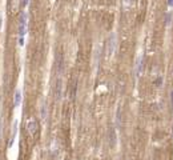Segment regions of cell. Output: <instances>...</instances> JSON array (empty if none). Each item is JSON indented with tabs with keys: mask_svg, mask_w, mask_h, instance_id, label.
<instances>
[{
	"mask_svg": "<svg viewBox=\"0 0 173 160\" xmlns=\"http://www.w3.org/2000/svg\"><path fill=\"white\" fill-rule=\"evenodd\" d=\"M27 12H23L20 16V23H19V45H24V39L27 33Z\"/></svg>",
	"mask_w": 173,
	"mask_h": 160,
	"instance_id": "1",
	"label": "cell"
},
{
	"mask_svg": "<svg viewBox=\"0 0 173 160\" xmlns=\"http://www.w3.org/2000/svg\"><path fill=\"white\" fill-rule=\"evenodd\" d=\"M116 44H117L116 35L112 33V35L109 36V39L107 40V55L108 56H112L115 53V51H116Z\"/></svg>",
	"mask_w": 173,
	"mask_h": 160,
	"instance_id": "2",
	"label": "cell"
},
{
	"mask_svg": "<svg viewBox=\"0 0 173 160\" xmlns=\"http://www.w3.org/2000/svg\"><path fill=\"white\" fill-rule=\"evenodd\" d=\"M55 64H56V71H57V74H61V72L64 71V56H63V53L61 52H57V55H56V59H55Z\"/></svg>",
	"mask_w": 173,
	"mask_h": 160,
	"instance_id": "3",
	"label": "cell"
},
{
	"mask_svg": "<svg viewBox=\"0 0 173 160\" xmlns=\"http://www.w3.org/2000/svg\"><path fill=\"white\" fill-rule=\"evenodd\" d=\"M37 129H39V123H37V120L31 119L28 123H27V131H28L31 136H33L35 133L37 132Z\"/></svg>",
	"mask_w": 173,
	"mask_h": 160,
	"instance_id": "4",
	"label": "cell"
},
{
	"mask_svg": "<svg viewBox=\"0 0 173 160\" xmlns=\"http://www.w3.org/2000/svg\"><path fill=\"white\" fill-rule=\"evenodd\" d=\"M141 70H143V55H140L136 59V66H134V75H136V78L140 76Z\"/></svg>",
	"mask_w": 173,
	"mask_h": 160,
	"instance_id": "5",
	"label": "cell"
},
{
	"mask_svg": "<svg viewBox=\"0 0 173 160\" xmlns=\"http://www.w3.org/2000/svg\"><path fill=\"white\" fill-rule=\"evenodd\" d=\"M61 87H63V83H61V79H57L56 82V90H55V95H56V99L59 100L61 97Z\"/></svg>",
	"mask_w": 173,
	"mask_h": 160,
	"instance_id": "6",
	"label": "cell"
},
{
	"mask_svg": "<svg viewBox=\"0 0 173 160\" xmlns=\"http://www.w3.org/2000/svg\"><path fill=\"white\" fill-rule=\"evenodd\" d=\"M20 101H21V91L16 90L15 91V97H13V107H19Z\"/></svg>",
	"mask_w": 173,
	"mask_h": 160,
	"instance_id": "7",
	"label": "cell"
},
{
	"mask_svg": "<svg viewBox=\"0 0 173 160\" xmlns=\"http://www.w3.org/2000/svg\"><path fill=\"white\" fill-rule=\"evenodd\" d=\"M172 24V12H167L165 13V25L169 27Z\"/></svg>",
	"mask_w": 173,
	"mask_h": 160,
	"instance_id": "8",
	"label": "cell"
},
{
	"mask_svg": "<svg viewBox=\"0 0 173 160\" xmlns=\"http://www.w3.org/2000/svg\"><path fill=\"white\" fill-rule=\"evenodd\" d=\"M40 115L43 119L47 117V105H45V103H43V105H41V108H40Z\"/></svg>",
	"mask_w": 173,
	"mask_h": 160,
	"instance_id": "9",
	"label": "cell"
},
{
	"mask_svg": "<svg viewBox=\"0 0 173 160\" xmlns=\"http://www.w3.org/2000/svg\"><path fill=\"white\" fill-rule=\"evenodd\" d=\"M130 4H132V0H122V6H124L125 8L126 7H129Z\"/></svg>",
	"mask_w": 173,
	"mask_h": 160,
	"instance_id": "10",
	"label": "cell"
},
{
	"mask_svg": "<svg viewBox=\"0 0 173 160\" xmlns=\"http://www.w3.org/2000/svg\"><path fill=\"white\" fill-rule=\"evenodd\" d=\"M161 83H163V79H161L160 76H159V78H157V79L155 80V84H156L157 87H160V86H161Z\"/></svg>",
	"mask_w": 173,
	"mask_h": 160,
	"instance_id": "11",
	"label": "cell"
},
{
	"mask_svg": "<svg viewBox=\"0 0 173 160\" xmlns=\"http://www.w3.org/2000/svg\"><path fill=\"white\" fill-rule=\"evenodd\" d=\"M2 136H3V120L0 119V140H2Z\"/></svg>",
	"mask_w": 173,
	"mask_h": 160,
	"instance_id": "12",
	"label": "cell"
},
{
	"mask_svg": "<svg viewBox=\"0 0 173 160\" xmlns=\"http://www.w3.org/2000/svg\"><path fill=\"white\" fill-rule=\"evenodd\" d=\"M171 101H172V108H173V90H172V92H171Z\"/></svg>",
	"mask_w": 173,
	"mask_h": 160,
	"instance_id": "13",
	"label": "cell"
},
{
	"mask_svg": "<svg viewBox=\"0 0 173 160\" xmlns=\"http://www.w3.org/2000/svg\"><path fill=\"white\" fill-rule=\"evenodd\" d=\"M168 6L169 7H173V0H168Z\"/></svg>",
	"mask_w": 173,
	"mask_h": 160,
	"instance_id": "14",
	"label": "cell"
},
{
	"mask_svg": "<svg viewBox=\"0 0 173 160\" xmlns=\"http://www.w3.org/2000/svg\"><path fill=\"white\" fill-rule=\"evenodd\" d=\"M27 3H28V0H23V6H27Z\"/></svg>",
	"mask_w": 173,
	"mask_h": 160,
	"instance_id": "15",
	"label": "cell"
}]
</instances>
